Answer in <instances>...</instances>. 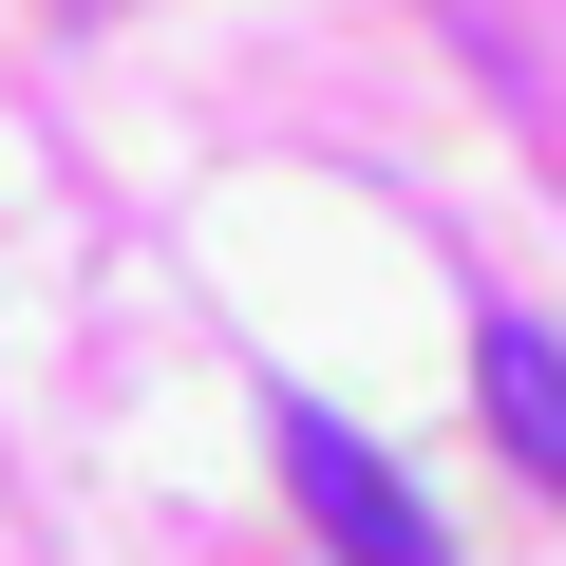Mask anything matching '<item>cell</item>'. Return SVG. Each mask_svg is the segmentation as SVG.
Segmentation results:
<instances>
[{
  "instance_id": "1",
  "label": "cell",
  "mask_w": 566,
  "mask_h": 566,
  "mask_svg": "<svg viewBox=\"0 0 566 566\" xmlns=\"http://www.w3.org/2000/svg\"><path fill=\"white\" fill-rule=\"evenodd\" d=\"M283 491H303V528L340 547V566H453V528H434V491L397 472V453H359L322 397H283Z\"/></svg>"
},
{
  "instance_id": "2",
  "label": "cell",
  "mask_w": 566,
  "mask_h": 566,
  "mask_svg": "<svg viewBox=\"0 0 566 566\" xmlns=\"http://www.w3.org/2000/svg\"><path fill=\"white\" fill-rule=\"evenodd\" d=\"M472 397H491L510 472H528V491H566V340H547V322H491V340H472Z\"/></svg>"
}]
</instances>
